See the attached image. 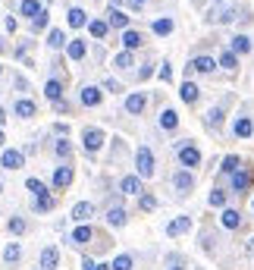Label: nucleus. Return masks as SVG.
<instances>
[{"mask_svg": "<svg viewBox=\"0 0 254 270\" xmlns=\"http://www.w3.org/2000/svg\"><path fill=\"white\" fill-rule=\"evenodd\" d=\"M135 4H144V0H135Z\"/></svg>", "mask_w": 254, "mask_h": 270, "instance_id": "nucleus-48", "label": "nucleus"}, {"mask_svg": "<svg viewBox=\"0 0 254 270\" xmlns=\"http://www.w3.org/2000/svg\"><path fill=\"white\" fill-rule=\"evenodd\" d=\"M82 267H85V270H101V264H94V261H88V258L82 261Z\"/></svg>", "mask_w": 254, "mask_h": 270, "instance_id": "nucleus-46", "label": "nucleus"}, {"mask_svg": "<svg viewBox=\"0 0 254 270\" xmlns=\"http://www.w3.org/2000/svg\"><path fill=\"white\" fill-rule=\"evenodd\" d=\"M88 32H91L94 38H104V35H107V22H91V25H88Z\"/></svg>", "mask_w": 254, "mask_h": 270, "instance_id": "nucleus-37", "label": "nucleus"}, {"mask_svg": "<svg viewBox=\"0 0 254 270\" xmlns=\"http://www.w3.org/2000/svg\"><path fill=\"white\" fill-rule=\"evenodd\" d=\"M213 66H216V63H213L210 57H195V60H192V69H195V73H210Z\"/></svg>", "mask_w": 254, "mask_h": 270, "instance_id": "nucleus-13", "label": "nucleus"}, {"mask_svg": "<svg viewBox=\"0 0 254 270\" xmlns=\"http://www.w3.org/2000/svg\"><path fill=\"white\" fill-rule=\"evenodd\" d=\"M251 50V41L245 38V35H235L232 38V53H248Z\"/></svg>", "mask_w": 254, "mask_h": 270, "instance_id": "nucleus-17", "label": "nucleus"}, {"mask_svg": "<svg viewBox=\"0 0 254 270\" xmlns=\"http://www.w3.org/2000/svg\"><path fill=\"white\" fill-rule=\"evenodd\" d=\"M207 116H210V123H213V126H216V123H223V113H220V110H210Z\"/></svg>", "mask_w": 254, "mask_h": 270, "instance_id": "nucleus-44", "label": "nucleus"}, {"mask_svg": "<svg viewBox=\"0 0 254 270\" xmlns=\"http://www.w3.org/2000/svg\"><path fill=\"white\" fill-rule=\"evenodd\" d=\"M91 214H94L91 201H79L76 207H72V217H76V220H88V217H91Z\"/></svg>", "mask_w": 254, "mask_h": 270, "instance_id": "nucleus-9", "label": "nucleus"}, {"mask_svg": "<svg viewBox=\"0 0 254 270\" xmlns=\"http://www.w3.org/2000/svg\"><path fill=\"white\" fill-rule=\"evenodd\" d=\"M192 186H195V179L188 173H176V189L179 192H192Z\"/></svg>", "mask_w": 254, "mask_h": 270, "instance_id": "nucleus-19", "label": "nucleus"}, {"mask_svg": "<svg viewBox=\"0 0 254 270\" xmlns=\"http://www.w3.org/2000/svg\"><path fill=\"white\" fill-rule=\"evenodd\" d=\"M188 226H192V220H188V217H176V220L167 226V236H179V232H185Z\"/></svg>", "mask_w": 254, "mask_h": 270, "instance_id": "nucleus-8", "label": "nucleus"}, {"mask_svg": "<svg viewBox=\"0 0 254 270\" xmlns=\"http://www.w3.org/2000/svg\"><path fill=\"white\" fill-rule=\"evenodd\" d=\"M16 113H19V116H35V104L31 101H19V104H16Z\"/></svg>", "mask_w": 254, "mask_h": 270, "instance_id": "nucleus-30", "label": "nucleus"}, {"mask_svg": "<svg viewBox=\"0 0 254 270\" xmlns=\"http://www.w3.org/2000/svg\"><path fill=\"white\" fill-rule=\"evenodd\" d=\"M72 183V170L69 167H60L57 173H53V186H57V189H66Z\"/></svg>", "mask_w": 254, "mask_h": 270, "instance_id": "nucleus-7", "label": "nucleus"}, {"mask_svg": "<svg viewBox=\"0 0 254 270\" xmlns=\"http://www.w3.org/2000/svg\"><path fill=\"white\" fill-rule=\"evenodd\" d=\"M135 164H138V173H141V176H151V173H154V154H151L148 148H138Z\"/></svg>", "mask_w": 254, "mask_h": 270, "instance_id": "nucleus-1", "label": "nucleus"}, {"mask_svg": "<svg viewBox=\"0 0 254 270\" xmlns=\"http://www.w3.org/2000/svg\"><path fill=\"white\" fill-rule=\"evenodd\" d=\"M44 95H47L50 101H60V95H63V88H60V82H47V85H44Z\"/></svg>", "mask_w": 254, "mask_h": 270, "instance_id": "nucleus-22", "label": "nucleus"}, {"mask_svg": "<svg viewBox=\"0 0 254 270\" xmlns=\"http://www.w3.org/2000/svg\"><path fill=\"white\" fill-rule=\"evenodd\" d=\"M157 201H154V195H141V211H154Z\"/></svg>", "mask_w": 254, "mask_h": 270, "instance_id": "nucleus-41", "label": "nucleus"}, {"mask_svg": "<svg viewBox=\"0 0 254 270\" xmlns=\"http://www.w3.org/2000/svg\"><path fill=\"white\" fill-rule=\"evenodd\" d=\"M119 189H122L125 195H138V192H144V189H141V179H138V176H125L122 183H119Z\"/></svg>", "mask_w": 254, "mask_h": 270, "instance_id": "nucleus-5", "label": "nucleus"}, {"mask_svg": "<svg viewBox=\"0 0 254 270\" xmlns=\"http://www.w3.org/2000/svg\"><path fill=\"white\" fill-rule=\"evenodd\" d=\"M239 223H242V214L239 211H223V226L226 229H235Z\"/></svg>", "mask_w": 254, "mask_h": 270, "instance_id": "nucleus-16", "label": "nucleus"}, {"mask_svg": "<svg viewBox=\"0 0 254 270\" xmlns=\"http://www.w3.org/2000/svg\"><path fill=\"white\" fill-rule=\"evenodd\" d=\"M176 123H179L176 110H163L160 113V126H163V129H176Z\"/></svg>", "mask_w": 254, "mask_h": 270, "instance_id": "nucleus-20", "label": "nucleus"}, {"mask_svg": "<svg viewBox=\"0 0 254 270\" xmlns=\"http://www.w3.org/2000/svg\"><path fill=\"white\" fill-rule=\"evenodd\" d=\"M82 104H88V107H98V104H101V92H98V88H91V85H88L85 92H82Z\"/></svg>", "mask_w": 254, "mask_h": 270, "instance_id": "nucleus-12", "label": "nucleus"}, {"mask_svg": "<svg viewBox=\"0 0 254 270\" xmlns=\"http://www.w3.org/2000/svg\"><path fill=\"white\" fill-rule=\"evenodd\" d=\"M0 145H4V132H0Z\"/></svg>", "mask_w": 254, "mask_h": 270, "instance_id": "nucleus-47", "label": "nucleus"}, {"mask_svg": "<svg viewBox=\"0 0 254 270\" xmlns=\"http://www.w3.org/2000/svg\"><path fill=\"white\" fill-rule=\"evenodd\" d=\"M0 192H4V186H0Z\"/></svg>", "mask_w": 254, "mask_h": 270, "instance_id": "nucleus-49", "label": "nucleus"}, {"mask_svg": "<svg viewBox=\"0 0 254 270\" xmlns=\"http://www.w3.org/2000/svg\"><path fill=\"white\" fill-rule=\"evenodd\" d=\"M47 44H50V47H60V44H63V32H60V28H53V32H50V38H47Z\"/></svg>", "mask_w": 254, "mask_h": 270, "instance_id": "nucleus-39", "label": "nucleus"}, {"mask_svg": "<svg viewBox=\"0 0 254 270\" xmlns=\"http://www.w3.org/2000/svg\"><path fill=\"white\" fill-rule=\"evenodd\" d=\"M210 204H213V207H223V204H226V192L213 189V192H210Z\"/></svg>", "mask_w": 254, "mask_h": 270, "instance_id": "nucleus-34", "label": "nucleus"}, {"mask_svg": "<svg viewBox=\"0 0 254 270\" xmlns=\"http://www.w3.org/2000/svg\"><path fill=\"white\" fill-rule=\"evenodd\" d=\"M88 239H91V226H79L76 232H72V242H79V245L88 242Z\"/></svg>", "mask_w": 254, "mask_h": 270, "instance_id": "nucleus-25", "label": "nucleus"}, {"mask_svg": "<svg viewBox=\"0 0 254 270\" xmlns=\"http://www.w3.org/2000/svg\"><path fill=\"white\" fill-rule=\"evenodd\" d=\"M154 32H157V35H170V32H173V19H157V22H154Z\"/></svg>", "mask_w": 254, "mask_h": 270, "instance_id": "nucleus-32", "label": "nucleus"}, {"mask_svg": "<svg viewBox=\"0 0 254 270\" xmlns=\"http://www.w3.org/2000/svg\"><path fill=\"white\" fill-rule=\"evenodd\" d=\"M57 154H69V141H66V138L57 141Z\"/></svg>", "mask_w": 254, "mask_h": 270, "instance_id": "nucleus-45", "label": "nucleus"}, {"mask_svg": "<svg viewBox=\"0 0 254 270\" xmlns=\"http://www.w3.org/2000/svg\"><path fill=\"white\" fill-rule=\"evenodd\" d=\"M223 173H239V157H235V154H229L226 160H223V167H220Z\"/></svg>", "mask_w": 254, "mask_h": 270, "instance_id": "nucleus-28", "label": "nucleus"}, {"mask_svg": "<svg viewBox=\"0 0 254 270\" xmlns=\"http://www.w3.org/2000/svg\"><path fill=\"white\" fill-rule=\"evenodd\" d=\"M35 207H38V211H50V207H53V198H50V195L35 198Z\"/></svg>", "mask_w": 254, "mask_h": 270, "instance_id": "nucleus-36", "label": "nucleus"}, {"mask_svg": "<svg viewBox=\"0 0 254 270\" xmlns=\"http://www.w3.org/2000/svg\"><path fill=\"white\" fill-rule=\"evenodd\" d=\"M232 189H235V192H248V189H251V170L232 173Z\"/></svg>", "mask_w": 254, "mask_h": 270, "instance_id": "nucleus-4", "label": "nucleus"}, {"mask_svg": "<svg viewBox=\"0 0 254 270\" xmlns=\"http://www.w3.org/2000/svg\"><path fill=\"white\" fill-rule=\"evenodd\" d=\"M122 44H125V47H129V50H135V47L141 44V35L129 28V32H125V35H122Z\"/></svg>", "mask_w": 254, "mask_h": 270, "instance_id": "nucleus-21", "label": "nucleus"}, {"mask_svg": "<svg viewBox=\"0 0 254 270\" xmlns=\"http://www.w3.org/2000/svg\"><path fill=\"white\" fill-rule=\"evenodd\" d=\"M110 25H116V28H125V25H129V16H125V13H119V10H113V13H110Z\"/></svg>", "mask_w": 254, "mask_h": 270, "instance_id": "nucleus-24", "label": "nucleus"}, {"mask_svg": "<svg viewBox=\"0 0 254 270\" xmlns=\"http://www.w3.org/2000/svg\"><path fill=\"white\" fill-rule=\"evenodd\" d=\"M179 160H182L185 167H198V164H201V151L192 148V145H182V148H179Z\"/></svg>", "mask_w": 254, "mask_h": 270, "instance_id": "nucleus-2", "label": "nucleus"}, {"mask_svg": "<svg viewBox=\"0 0 254 270\" xmlns=\"http://www.w3.org/2000/svg\"><path fill=\"white\" fill-rule=\"evenodd\" d=\"M113 270H132V258H129V255H119V258L113 261Z\"/></svg>", "mask_w": 254, "mask_h": 270, "instance_id": "nucleus-35", "label": "nucleus"}, {"mask_svg": "<svg viewBox=\"0 0 254 270\" xmlns=\"http://www.w3.org/2000/svg\"><path fill=\"white\" fill-rule=\"evenodd\" d=\"M104 145V132L101 129H85V151H98Z\"/></svg>", "mask_w": 254, "mask_h": 270, "instance_id": "nucleus-3", "label": "nucleus"}, {"mask_svg": "<svg viewBox=\"0 0 254 270\" xmlns=\"http://www.w3.org/2000/svg\"><path fill=\"white\" fill-rule=\"evenodd\" d=\"M31 25H35V28H44V25H47V13L41 10V13H38V16L31 19Z\"/></svg>", "mask_w": 254, "mask_h": 270, "instance_id": "nucleus-42", "label": "nucleus"}, {"mask_svg": "<svg viewBox=\"0 0 254 270\" xmlns=\"http://www.w3.org/2000/svg\"><path fill=\"white\" fill-rule=\"evenodd\" d=\"M22 13H25V16H31V19H35V16L41 13V7H38V0H22Z\"/></svg>", "mask_w": 254, "mask_h": 270, "instance_id": "nucleus-27", "label": "nucleus"}, {"mask_svg": "<svg viewBox=\"0 0 254 270\" xmlns=\"http://www.w3.org/2000/svg\"><path fill=\"white\" fill-rule=\"evenodd\" d=\"M113 63H116L119 69H129V66H132V53H129V50H125V53H116Z\"/></svg>", "mask_w": 254, "mask_h": 270, "instance_id": "nucleus-33", "label": "nucleus"}, {"mask_svg": "<svg viewBox=\"0 0 254 270\" xmlns=\"http://www.w3.org/2000/svg\"><path fill=\"white\" fill-rule=\"evenodd\" d=\"M4 258H7V261H19V258H22V248L16 245V242H13V245H7V251H4Z\"/></svg>", "mask_w": 254, "mask_h": 270, "instance_id": "nucleus-31", "label": "nucleus"}, {"mask_svg": "<svg viewBox=\"0 0 254 270\" xmlns=\"http://www.w3.org/2000/svg\"><path fill=\"white\" fill-rule=\"evenodd\" d=\"M57 248H44V255H41V267L44 270H57Z\"/></svg>", "mask_w": 254, "mask_h": 270, "instance_id": "nucleus-10", "label": "nucleus"}, {"mask_svg": "<svg viewBox=\"0 0 254 270\" xmlns=\"http://www.w3.org/2000/svg\"><path fill=\"white\" fill-rule=\"evenodd\" d=\"M251 132H254V123H251L248 116H242L239 123H235V135H239V138H248Z\"/></svg>", "mask_w": 254, "mask_h": 270, "instance_id": "nucleus-14", "label": "nucleus"}, {"mask_svg": "<svg viewBox=\"0 0 254 270\" xmlns=\"http://www.w3.org/2000/svg\"><path fill=\"white\" fill-rule=\"evenodd\" d=\"M160 79H163V82H170V79H173V69H170L167 63H163V66H160Z\"/></svg>", "mask_w": 254, "mask_h": 270, "instance_id": "nucleus-43", "label": "nucleus"}, {"mask_svg": "<svg viewBox=\"0 0 254 270\" xmlns=\"http://www.w3.org/2000/svg\"><path fill=\"white\" fill-rule=\"evenodd\" d=\"M4 167L7 170H19L22 167V151H4Z\"/></svg>", "mask_w": 254, "mask_h": 270, "instance_id": "nucleus-6", "label": "nucleus"}, {"mask_svg": "<svg viewBox=\"0 0 254 270\" xmlns=\"http://www.w3.org/2000/svg\"><path fill=\"white\" fill-rule=\"evenodd\" d=\"M10 232H16V236H22V232H25V220L13 217V220H10Z\"/></svg>", "mask_w": 254, "mask_h": 270, "instance_id": "nucleus-38", "label": "nucleus"}, {"mask_svg": "<svg viewBox=\"0 0 254 270\" xmlns=\"http://www.w3.org/2000/svg\"><path fill=\"white\" fill-rule=\"evenodd\" d=\"M179 95H182V101H185V104H195V101H198V85L185 82L182 88H179Z\"/></svg>", "mask_w": 254, "mask_h": 270, "instance_id": "nucleus-15", "label": "nucleus"}, {"mask_svg": "<svg viewBox=\"0 0 254 270\" xmlns=\"http://www.w3.org/2000/svg\"><path fill=\"white\" fill-rule=\"evenodd\" d=\"M107 223H110V226H122V223H125V211H122V207H110V214H107Z\"/></svg>", "mask_w": 254, "mask_h": 270, "instance_id": "nucleus-18", "label": "nucleus"}, {"mask_svg": "<svg viewBox=\"0 0 254 270\" xmlns=\"http://www.w3.org/2000/svg\"><path fill=\"white\" fill-rule=\"evenodd\" d=\"M28 192H35V198H41V195H47V189H44V183H41V179H28Z\"/></svg>", "mask_w": 254, "mask_h": 270, "instance_id": "nucleus-29", "label": "nucleus"}, {"mask_svg": "<svg viewBox=\"0 0 254 270\" xmlns=\"http://www.w3.org/2000/svg\"><path fill=\"white\" fill-rule=\"evenodd\" d=\"M125 110H129V113H141L144 110V95H129V98H125Z\"/></svg>", "mask_w": 254, "mask_h": 270, "instance_id": "nucleus-11", "label": "nucleus"}, {"mask_svg": "<svg viewBox=\"0 0 254 270\" xmlns=\"http://www.w3.org/2000/svg\"><path fill=\"white\" fill-rule=\"evenodd\" d=\"M69 25L72 28H82L85 25V13L82 10H69Z\"/></svg>", "mask_w": 254, "mask_h": 270, "instance_id": "nucleus-26", "label": "nucleus"}, {"mask_svg": "<svg viewBox=\"0 0 254 270\" xmlns=\"http://www.w3.org/2000/svg\"><path fill=\"white\" fill-rule=\"evenodd\" d=\"M69 57L72 60H82L85 57V41H69Z\"/></svg>", "mask_w": 254, "mask_h": 270, "instance_id": "nucleus-23", "label": "nucleus"}, {"mask_svg": "<svg viewBox=\"0 0 254 270\" xmlns=\"http://www.w3.org/2000/svg\"><path fill=\"white\" fill-rule=\"evenodd\" d=\"M220 66H226V69H235V53H232V50L220 57Z\"/></svg>", "mask_w": 254, "mask_h": 270, "instance_id": "nucleus-40", "label": "nucleus"}]
</instances>
